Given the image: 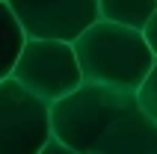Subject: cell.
<instances>
[{"instance_id": "30bf717a", "label": "cell", "mask_w": 157, "mask_h": 154, "mask_svg": "<svg viewBox=\"0 0 157 154\" xmlns=\"http://www.w3.org/2000/svg\"><path fill=\"white\" fill-rule=\"evenodd\" d=\"M142 39H145V44H148V51L154 53V60H157V12L148 18V24L142 27Z\"/></svg>"}, {"instance_id": "7a4b0ae2", "label": "cell", "mask_w": 157, "mask_h": 154, "mask_svg": "<svg viewBox=\"0 0 157 154\" xmlns=\"http://www.w3.org/2000/svg\"><path fill=\"white\" fill-rule=\"evenodd\" d=\"M136 104V92L80 83L71 95L51 104V137H56L77 154H92L110 125Z\"/></svg>"}, {"instance_id": "8992f818", "label": "cell", "mask_w": 157, "mask_h": 154, "mask_svg": "<svg viewBox=\"0 0 157 154\" xmlns=\"http://www.w3.org/2000/svg\"><path fill=\"white\" fill-rule=\"evenodd\" d=\"M92 154H157V121L136 104L110 125Z\"/></svg>"}, {"instance_id": "277c9868", "label": "cell", "mask_w": 157, "mask_h": 154, "mask_svg": "<svg viewBox=\"0 0 157 154\" xmlns=\"http://www.w3.org/2000/svg\"><path fill=\"white\" fill-rule=\"evenodd\" d=\"M48 139L51 107L18 80H0V154H39Z\"/></svg>"}, {"instance_id": "6da1fadb", "label": "cell", "mask_w": 157, "mask_h": 154, "mask_svg": "<svg viewBox=\"0 0 157 154\" xmlns=\"http://www.w3.org/2000/svg\"><path fill=\"white\" fill-rule=\"evenodd\" d=\"M71 48L83 83H98L122 92H136L157 62L142 39V30L110 21H95L71 42Z\"/></svg>"}, {"instance_id": "3957f363", "label": "cell", "mask_w": 157, "mask_h": 154, "mask_svg": "<svg viewBox=\"0 0 157 154\" xmlns=\"http://www.w3.org/2000/svg\"><path fill=\"white\" fill-rule=\"evenodd\" d=\"M12 80H18L48 107L71 95L83 83L74 48L68 42H51V39H27L12 68Z\"/></svg>"}, {"instance_id": "ba28073f", "label": "cell", "mask_w": 157, "mask_h": 154, "mask_svg": "<svg viewBox=\"0 0 157 154\" xmlns=\"http://www.w3.org/2000/svg\"><path fill=\"white\" fill-rule=\"evenodd\" d=\"M27 36L18 24V18L12 15L6 0H0V80L12 77V68H15L18 56L24 51Z\"/></svg>"}, {"instance_id": "5b68a950", "label": "cell", "mask_w": 157, "mask_h": 154, "mask_svg": "<svg viewBox=\"0 0 157 154\" xmlns=\"http://www.w3.org/2000/svg\"><path fill=\"white\" fill-rule=\"evenodd\" d=\"M27 39L74 42L83 30L101 21L98 0H6Z\"/></svg>"}, {"instance_id": "9c48e42d", "label": "cell", "mask_w": 157, "mask_h": 154, "mask_svg": "<svg viewBox=\"0 0 157 154\" xmlns=\"http://www.w3.org/2000/svg\"><path fill=\"white\" fill-rule=\"evenodd\" d=\"M136 101H140V107L157 121V62H154V68L148 71V77L142 80V86L136 89Z\"/></svg>"}, {"instance_id": "8fae6325", "label": "cell", "mask_w": 157, "mask_h": 154, "mask_svg": "<svg viewBox=\"0 0 157 154\" xmlns=\"http://www.w3.org/2000/svg\"><path fill=\"white\" fill-rule=\"evenodd\" d=\"M39 154H77V151H74V148H68L65 142H59L56 137H51L42 148H39Z\"/></svg>"}, {"instance_id": "52a82bcc", "label": "cell", "mask_w": 157, "mask_h": 154, "mask_svg": "<svg viewBox=\"0 0 157 154\" xmlns=\"http://www.w3.org/2000/svg\"><path fill=\"white\" fill-rule=\"evenodd\" d=\"M157 12V0H98V18L110 24L142 30Z\"/></svg>"}]
</instances>
